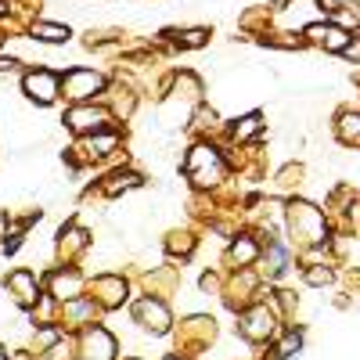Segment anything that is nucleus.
<instances>
[{"label":"nucleus","instance_id":"f257e3e1","mask_svg":"<svg viewBox=\"0 0 360 360\" xmlns=\"http://www.w3.org/2000/svg\"><path fill=\"white\" fill-rule=\"evenodd\" d=\"M184 173H188V180L195 188H213V184H220V180H227L231 162H227V155L220 152V148H213L209 141H198V144H191V152L184 159Z\"/></svg>","mask_w":360,"mask_h":360},{"label":"nucleus","instance_id":"f03ea898","mask_svg":"<svg viewBox=\"0 0 360 360\" xmlns=\"http://www.w3.org/2000/svg\"><path fill=\"white\" fill-rule=\"evenodd\" d=\"M285 220H288V231H292V238L299 245H321V242H328V217H324V209H317L314 202H303V198L288 202Z\"/></svg>","mask_w":360,"mask_h":360},{"label":"nucleus","instance_id":"7ed1b4c3","mask_svg":"<svg viewBox=\"0 0 360 360\" xmlns=\"http://www.w3.org/2000/svg\"><path fill=\"white\" fill-rule=\"evenodd\" d=\"M105 90H108V79H105V72H98V69L76 65V69H65V72H62V94H65L72 105L94 101V98L105 94Z\"/></svg>","mask_w":360,"mask_h":360},{"label":"nucleus","instance_id":"20e7f679","mask_svg":"<svg viewBox=\"0 0 360 360\" xmlns=\"http://www.w3.org/2000/svg\"><path fill=\"white\" fill-rule=\"evenodd\" d=\"M238 332H242L245 342H270L281 328H278V310L266 307V303H252L242 310V317H238Z\"/></svg>","mask_w":360,"mask_h":360},{"label":"nucleus","instance_id":"39448f33","mask_svg":"<svg viewBox=\"0 0 360 360\" xmlns=\"http://www.w3.org/2000/svg\"><path fill=\"white\" fill-rule=\"evenodd\" d=\"M115 353H119V342H115V335L108 332L105 324L79 328L72 360H115Z\"/></svg>","mask_w":360,"mask_h":360},{"label":"nucleus","instance_id":"423d86ee","mask_svg":"<svg viewBox=\"0 0 360 360\" xmlns=\"http://www.w3.org/2000/svg\"><path fill=\"white\" fill-rule=\"evenodd\" d=\"M62 123H65L76 137H90V134H98V130H108V127L115 123V115H112V108H105V105L86 101V105H72V108L65 112Z\"/></svg>","mask_w":360,"mask_h":360},{"label":"nucleus","instance_id":"0eeeda50","mask_svg":"<svg viewBox=\"0 0 360 360\" xmlns=\"http://www.w3.org/2000/svg\"><path fill=\"white\" fill-rule=\"evenodd\" d=\"M22 94L33 105L47 108L62 98V76L51 72V69H25L22 72Z\"/></svg>","mask_w":360,"mask_h":360},{"label":"nucleus","instance_id":"6e6552de","mask_svg":"<svg viewBox=\"0 0 360 360\" xmlns=\"http://www.w3.org/2000/svg\"><path fill=\"white\" fill-rule=\"evenodd\" d=\"M134 321L144 328V332H152V335H166L173 328V314H169L162 295H141L134 303Z\"/></svg>","mask_w":360,"mask_h":360},{"label":"nucleus","instance_id":"1a4fd4ad","mask_svg":"<svg viewBox=\"0 0 360 360\" xmlns=\"http://www.w3.org/2000/svg\"><path fill=\"white\" fill-rule=\"evenodd\" d=\"M44 285H47V295H54L58 303H69V299L83 295L86 278L69 263V266H54V270H47V274H44Z\"/></svg>","mask_w":360,"mask_h":360},{"label":"nucleus","instance_id":"9d476101","mask_svg":"<svg viewBox=\"0 0 360 360\" xmlns=\"http://www.w3.org/2000/svg\"><path fill=\"white\" fill-rule=\"evenodd\" d=\"M4 288L15 295V303L22 307V310H37V303H40V281H37V274L29 266H18V270H11V274L4 278Z\"/></svg>","mask_w":360,"mask_h":360},{"label":"nucleus","instance_id":"9b49d317","mask_svg":"<svg viewBox=\"0 0 360 360\" xmlns=\"http://www.w3.org/2000/svg\"><path fill=\"white\" fill-rule=\"evenodd\" d=\"M98 310L101 307L90 295H76V299H69V303H58V324H62L65 332H79V328L94 324Z\"/></svg>","mask_w":360,"mask_h":360},{"label":"nucleus","instance_id":"f8f14e48","mask_svg":"<svg viewBox=\"0 0 360 360\" xmlns=\"http://www.w3.org/2000/svg\"><path fill=\"white\" fill-rule=\"evenodd\" d=\"M127 278H119V274H98L94 281H90V299L101 307V310H115V307H123L127 303Z\"/></svg>","mask_w":360,"mask_h":360},{"label":"nucleus","instance_id":"ddd939ff","mask_svg":"<svg viewBox=\"0 0 360 360\" xmlns=\"http://www.w3.org/2000/svg\"><path fill=\"white\" fill-rule=\"evenodd\" d=\"M303 40L307 44H314V47H324V51H332V54H342L346 51V44L353 40L342 25H335V22H310L307 29H303Z\"/></svg>","mask_w":360,"mask_h":360},{"label":"nucleus","instance_id":"4468645a","mask_svg":"<svg viewBox=\"0 0 360 360\" xmlns=\"http://www.w3.org/2000/svg\"><path fill=\"white\" fill-rule=\"evenodd\" d=\"M263 256V245L256 242V234H234L231 245H227V263L234 270H245V266H256Z\"/></svg>","mask_w":360,"mask_h":360},{"label":"nucleus","instance_id":"2eb2a0df","mask_svg":"<svg viewBox=\"0 0 360 360\" xmlns=\"http://www.w3.org/2000/svg\"><path fill=\"white\" fill-rule=\"evenodd\" d=\"M83 148H86V162H105L115 148H119V130H115V123H112L108 130H98V134L83 137Z\"/></svg>","mask_w":360,"mask_h":360},{"label":"nucleus","instance_id":"dca6fc26","mask_svg":"<svg viewBox=\"0 0 360 360\" xmlns=\"http://www.w3.org/2000/svg\"><path fill=\"white\" fill-rule=\"evenodd\" d=\"M259 259H263V274H266L270 281H278V278L285 274V270H288V263H292V252H288V245H285V242L270 238Z\"/></svg>","mask_w":360,"mask_h":360},{"label":"nucleus","instance_id":"f3484780","mask_svg":"<svg viewBox=\"0 0 360 360\" xmlns=\"http://www.w3.org/2000/svg\"><path fill=\"white\" fill-rule=\"evenodd\" d=\"M180 335H184V349H202L205 342H213L217 328H213V317H188L180 324Z\"/></svg>","mask_w":360,"mask_h":360},{"label":"nucleus","instance_id":"a211bd4d","mask_svg":"<svg viewBox=\"0 0 360 360\" xmlns=\"http://www.w3.org/2000/svg\"><path fill=\"white\" fill-rule=\"evenodd\" d=\"M144 184V176L137 173V169H115V173H108L101 184H98V191L105 195V198H119L123 191H134V188H141Z\"/></svg>","mask_w":360,"mask_h":360},{"label":"nucleus","instance_id":"6ab92c4d","mask_svg":"<svg viewBox=\"0 0 360 360\" xmlns=\"http://www.w3.org/2000/svg\"><path fill=\"white\" fill-rule=\"evenodd\" d=\"M90 245V234L86 231H79L76 227V220H69L62 231H58V249H62V256L72 263V259H79V252Z\"/></svg>","mask_w":360,"mask_h":360},{"label":"nucleus","instance_id":"aec40b11","mask_svg":"<svg viewBox=\"0 0 360 360\" xmlns=\"http://www.w3.org/2000/svg\"><path fill=\"white\" fill-rule=\"evenodd\" d=\"M335 137L346 148H360V112L356 108H339V115H335Z\"/></svg>","mask_w":360,"mask_h":360},{"label":"nucleus","instance_id":"412c9836","mask_svg":"<svg viewBox=\"0 0 360 360\" xmlns=\"http://www.w3.org/2000/svg\"><path fill=\"white\" fill-rule=\"evenodd\" d=\"M169 90H173V94L180 98V94H184L188 101H202V79L191 72V69H180V72H173L169 76Z\"/></svg>","mask_w":360,"mask_h":360},{"label":"nucleus","instance_id":"4be33fe9","mask_svg":"<svg viewBox=\"0 0 360 360\" xmlns=\"http://www.w3.org/2000/svg\"><path fill=\"white\" fill-rule=\"evenodd\" d=\"M227 134H231V141H249V137H259L263 134V112H249V115H242V119H234V123L227 127Z\"/></svg>","mask_w":360,"mask_h":360},{"label":"nucleus","instance_id":"5701e85b","mask_svg":"<svg viewBox=\"0 0 360 360\" xmlns=\"http://www.w3.org/2000/svg\"><path fill=\"white\" fill-rule=\"evenodd\" d=\"M29 33H33V40H44V44H69L72 29L69 25H58V22H33L29 25Z\"/></svg>","mask_w":360,"mask_h":360},{"label":"nucleus","instance_id":"b1692460","mask_svg":"<svg viewBox=\"0 0 360 360\" xmlns=\"http://www.w3.org/2000/svg\"><path fill=\"white\" fill-rule=\"evenodd\" d=\"M166 252H169V263L176 259V252H180V263H184V259L195 252V238H191L188 231H173V234L166 238Z\"/></svg>","mask_w":360,"mask_h":360},{"label":"nucleus","instance_id":"393cba45","mask_svg":"<svg viewBox=\"0 0 360 360\" xmlns=\"http://www.w3.org/2000/svg\"><path fill=\"white\" fill-rule=\"evenodd\" d=\"M303 346V328H281V342L274 346V360H288Z\"/></svg>","mask_w":360,"mask_h":360},{"label":"nucleus","instance_id":"a878e982","mask_svg":"<svg viewBox=\"0 0 360 360\" xmlns=\"http://www.w3.org/2000/svg\"><path fill=\"white\" fill-rule=\"evenodd\" d=\"M303 281H307V285H332V281H335V270L328 266V263H307Z\"/></svg>","mask_w":360,"mask_h":360},{"label":"nucleus","instance_id":"bb28decb","mask_svg":"<svg viewBox=\"0 0 360 360\" xmlns=\"http://www.w3.org/2000/svg\"><path fill=\"white\" fill-rule=\"evenodd\" d=\"M263 47H281V51H299L307 40H299V37H288V33H263L259 37Z\"/></svg>","mask_w":360,"mask_h":360},{"label":"nucleus","instance_id":"cd10ccee","mask_svg":"<svg viewBox=\"0 0 360 360\" xmlns=\"http://www.w3.org/2000/svg\"><path fill=\"white\" fill-rule=\"evenodd\" d=\"M191 123H195V130H217L220 115H217L213 108H205V105L198 101V108H195V115H191Z\"/></svg>","mask_w":360,"mask_h":360},{"label":"nucleus","instance_id":"c85d7f7f","mask_svg":"<svg viewBox=\"0 0 360 360\" xmlns=\"http://www.w3.org/2000/svg\"><path fill=\"white\" fill-rule=\"evenodd\" d=\"M342 58H349V62H360V40H349L346 51H342Z\"/></svg>","mask_w":360,"mask_h":360},{"label":"nucleus","instance_id":"c756f323","mask_svg":"<svg viewBox=\"0 0 360 360\" xmlns=\"http://www.w3.org/2000/svg\"><path fill=\"white\" fill-rule=\"evenodd\" d=\"M18 58H0V72H18Z\"/></svg>","mask_w":360,"mask_h":360},{"label":"nucleus","instance_id":"7c9ffc66","mask_svg":"<svg viewBox=\"0 0 360 360\" xmlns=\"http://www.w3.org/2000/svg\"><path fill=\"white\" fill-rule=\"evenodd\" d=\"M8 227H11V217L4 213V209H0V238H8V234H4Z\"/></svg>","mask_w":360,"mask_h":360},{"label":"nucleus","instance_id":"2f4dec72","mask_svg":"<svg viewBox=\"0 0 360 360\" xmlns=\"http://www.w3.org/2000/svg\"><path fill=\"white\" fill-rule=\"evenodd\" d=\"M292 4V0H270V8H274V11H285Z\"/></svg>","mask_w":360,"mask_h":360},{"label":"nucleus","instance_id":"473e14b6","mask_svg":"<svg viewBox=\"0 0 360 360\" xmlns=\"http://www.w3.org/2000/svg\"><path fill=\"white\" fill-rule=\"evenodd\" d=\"M162 360H191V356H188V353H180V349H176V353H169V356H162Z\"/></svg>","mask_w":360,"mask_h":360},{"label":"nucleus","instance_id":"72a5a7b5","mask_svg":"<svg viewBox=\"0 0 360 360\" xmlns=\"http://www.w3.org/2000/svg\"><path fill=\"white\" fill-rule=\"evenodd\" d=\"M8 8H11V4H8V0H0V18H4V15H8Z\"/></svg>","mask_w":360,"mask_h":360},{"label":"nucleus","instance_id":"f704fd0d","mask_svg":"<svg viewBox=\"0 0 360 360\" xmlns=\"http://www.w3.org/2000/svg\"><path fill=\"white\" fill-rule=\"evenodd\" d=\"M0 360H8V353H4V346H0Z\"/></svg>","mask_w":360,"mask_h":360},{"label":"nucleus","instance_id":"c9c22d12","mask_svg":"<svg viewBox=\"0 0 360 360\" xmlns=\"http://www.w3.org/2000/svg\"><path fill=\"white\" fill-rule=\"evenodd\" d=\"M123 360H137V356H123Z\"/></svg>","mask_w":360,"mask_h":360}]
</instances>
